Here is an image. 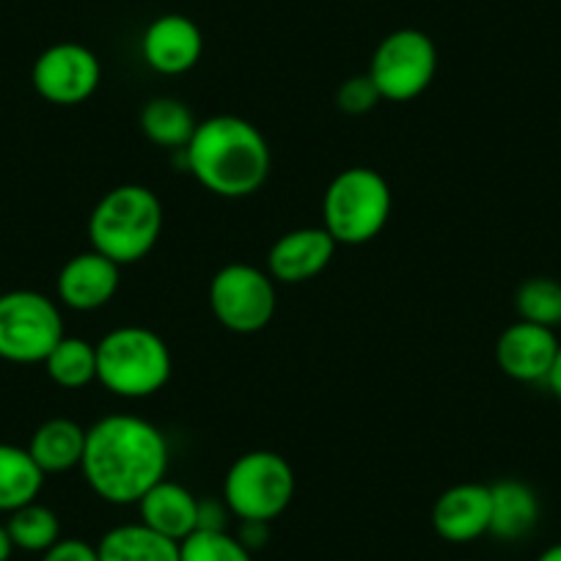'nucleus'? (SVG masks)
Returning <instances> with one entry per match:
<instances>
[{"label":"nucleus","mask_w":561,"mask_h":561,"mask_svg":"<svg viewBox=\"0 0 561 561\" xmlns=\"http://www.w3.org/2000/svg\"><path fill=\"white\" fill-rule=\"evenodd\" d=\"M171 449L152 421L113 413L85 430L80 471L96 499L107 504H138L169 473Z\"/></svg>","instance_id":"obj_1"},{"label":"nucleus","mask_w":561,"mask_h":561,"mask_svg":"<svg viewBox=\"0 0 561 561\" xmlns=\"http://www.w3.org/2000/svg\"><path fill=\"white\" fill-rule=\"evenodd\" d=\"M182 154L198 185L220 198L253 196L262 191L273 169V154L262 129L231 113L198 122Z\"/></svg>","instance_id":"obj_2"},{"label":"nucleus","mask_w":561,"mask_h":561,"mask_svg":"<svg viewBox=\"0 0 561 561\" xmlns=\"http://www.w3.org/2000/svg\"><path fill=\"white\" fill-rule=\"evenodd\" d=\"M163 231V204L147 185H118L94 204L89 215V240L94 251L118 267L147 259Z\"/></svg>","instance_id":"obj_3"},{"label":"nucleus","mask_w":561,"mask_h":561,"mask_svg":"<svg viewBox=\"0 0 561 561\" xmlns=\"http://www.w3.org/2000/svg\"><path fill=\"white\" fill-rule=\"evenodd\" d=\"M174 375L171 347L144 325H122L96 342V382L113 397L147 399L169 386Z\"/></svg>","instance_id":"obj_4"},{"label":"nucleus","mask_w":561,"mask_h":561,"mask_svg":"<svg viewBox=\"0 0 561 561\" xmlns=\"http://www.w3.org/2000/svg\"><path fill=\"white\" fill-rule=\"evenodd\" d=\"M393 193L386 176L366 165L339 171L322 196V229L336 245H366L391 220Z\"/></svg>","instance_id":"obj_5"},{"label":"nucleus","mask_w":561,"mask_h":561,"mask_svg":"<svg viewBox=\"0 0 561 561\" xmlns=\"http://www.w3.org/2000/svg\"><path fill=\"white\" fill-rule=\"evenodd\" d=\"M295 499V471L278 451L253 449L237 457L224 479V501L240 520L270 523Z\"/></svg>","instance_id":"obj_6"},{"label":"nucleus","mask_w":561,"mask_h":561,"mask_svg":"<svg viewBox=\"0 0 561 561\" xmlns=\"http://www.w3.org/2000/svg\"><path fill=\"white\" fill-rule=\"evenodd\" d=\"M64 333L56 300L34 289L0 295V358L9 364H45Z\"/></svg>","instance_id":"obj_7"},{"label":"nucleus","mask_w":561,"mask_h":561,"mask_svg":"<svg viewBox=\"0 0 561 561\" xmlns=\"http://www.w3.org/2000/svg\"><path fill=\"white\" fill-rule=\"evenodd\" d=\"M209 309L226 331L253 336L273 322L278 309L275 280L256 264H224L209 280Z\"/></svg>","instance_id":"obj_8"},{"label":"nucleus","mask_w":561,"mask_h":561,"mask_svg":"<svg viewBox=\"0 0 561 561\" xmlns=\"http://www.w3.org/2000/svg\"><path fill=\"white\" fill-rule=\"evenodd\" d=\"M366 75L382 100L410 102L433 85L438 75V47L424 31L399 28L375 47Z\"/></svg>","instance_id":"obj_9"},{"label":"nucleus","mask_w":561,"mask_h":561,"mask_svg":"<svg viewBox=\"0 0 561 561\" xmlns=\"http://www.w3.org/2000/svg\"><path fill=\"white\" fill-rule=\"evenodd\" d=\"M31 83L42 100L72 107L94 96L102 83V64L94 50L78 42L47 47L31 69Z\"/></svg>","instance_id":"obj_10"},{"label":"nucleus","mask_w":561,"mask_h":561,"mask_svg":"<svg viewBox=\"0 0 561 561\" xmlns=\"http://www.w3.org/2000/svg\"><path fill=\"white\" fill-rule=\"evenodd\" d=\"M122 284V267L113 259L89 248L67 259L56 278V293L61 306L72 311H100L116 298Z\"/></svg>","instance_id":"obj_11"},{"label":"nucleus","mask_w":561,"mask_h":561,"mask_svg":"<svg viewBox=\"0 0 561 561\" xmlns=\"http://www.w3.org/2000/svg\"><path fill=\"white\" fill-rule=\"evenodd\" d=\"M559 350L561 342L556 331L517 320L495 342V364L517 382H545Z\"/></svg>","instance_id":"obj_12"},{"label":"nucleus","mask_w":561,"mask_h":561,"mask_svg":"<svg viewBox=\"0 0 561 561\" xmlns=\"http://www.w3.org/2000/svg\"><path fill=\"white\" fill-rule=\"evenodd\" d=\"M204 36L202 28L185 14H163L152 20L140 36V56L158 75H185L202 61Z\"/></svg>","instance_id":"obj_13"},{"label":"nucleus","mask_w":561,"mask_h":561,"mask_svg":"<svg viewBox=\"0 0 561 561\" xmlns=\"http://www.w3.org/2000/svg\"><path fill=\"white\" fill-rule=\"evenodd\" d=\"M336 248V240L322 226H304V229L287 231V234H280L270 245V278L275 284H287V287L306 284V280L317 278L333 262Z\"/></svg>","instance_id":"obj_14"},{"label":"nucleus","mask_w":561,"mask_h":561,"mask_svg":"<svg viewBox=\"0 0 561 561\" xmlns=\"http://www.w3.org/2000/svg\"><path fill=\"white\" fill-rule=\"evenodd\" d=\"M490 484L460 482L438 495L433 506V528L455 545L473 542L490 534Z\"/></svg>","instance_id":"obj_15"},{"label":"nucleus","mask_w":561,"mask_h":561,"mask_svg":"<svg viewBox=\"0 0 561 561\" xmlns=\"http://www.w3.org/2000/svg\"><path fill=\"white\" fill-rule=\"evenodd\" d=\"M135 506L144 526L174 542H182L198 528V499L185 484L171 482L169 477L154 484Z\"/></svg>","instance_id":"obj_16"},{"label":"nucleus","mask_w":561,"mask_h":561,"mask_svg":"<svg viewBox=\"0 0 561 561\" xmlns=\"http://www.w3.org/2000/svg\"><path fill=\"white\" fill-rule=\"evenodd\" d=\"M490 534L504 542L528 537L539 520V499L520 479H501L490 484Z\"/></svg>","instance_id":"obj_17"},{"label":"nucleus","mask_w":561,"mask_h":561,"mask_svg":"<svg viewBox=\"0 0 561 561\" xmlns=\"http://www.w3.org/2000/svg\"><path fill=\"white\" fill-rule=\"evenodd\" d=\"M36 466L47 473H67L80 468L85 449V430L75 419H47L34 430L31 444L25 446Z\"/></svg>","instance_id":"obj_18"},{"label":"nucleus","mask_w":561,"mask_h":561,"mask_svg":"<svg viewBox=\"0 0 561 561\" xmlns=\"http://www.w3.org/2000/svg\"><path fill=\"white\" fill-rule=\"evenodd\" d=\"M96 553L100 561H180V542L138 520L105 531L96 542Z\"/></svg>","instance_id":"obj_19"},{"label":"nucleus","mask_w":561,"mask_h":561,"mask_svg":"<svg viewBox=\"0 0 561 561\" xmlns=\"http://www.w3.org/2000/svg\"><path fill=\"white\" fill-rule=\"evenodd\" d=\"M138 127L154 147L180 149L182 152L191 144L198 122L191 107L176 96H154L140 107Z\"/></svg>","instance_id":"obj_20"},{"label":"nucleus","mask_w":561,"mask_h":561,"mask_svg":"<svg viewBox=\"0 0 561 561\" xmlns=\"http://www.w3.org/2000/svg\"><path fill=\"white\" fill-rule=\"evenodd\" d=\"M45 471L34 462L28 449L0 444V512H14L39 499Z\"/></svg>","instance_id":"obj_21"},{"label":"nucleus","mask_w":561,"mask_h":561,"mask_svg":"<svg viewBox=\"0 0 561 561\" xmlns=\"http://www.w3.org/2000/svg\"><path fill=\"white\" fill-rule=\"evenodd\" d=\"M45 371L58 388L78 391L96 382V344L80 336H64L45 358Z\"/></svg>","instance_id":"obj_22"},{"label":"nucleus","mask_w":561,"mask_h":561,"mask_svg":"<svg viewBox=\"0 0 561 561\" xmlns=\"http://www.w3.org/2000/svg\"><path fill=\"white\" fill-rule=\"evenodd\" d=\"M7 531L14 548L28 550V553H47L61 539V520L50 506L31 501L20 510L9 512Z\"/></svg>","instance_id":"obj_23"},{"label":"nucleus","mask_w":561,"mask_h":561,"mask_svg":"<svg viewBox=\"0 0 561 561\" xmlns=\"http://www.w3.org/2000/svg\"><path fill=\"white\" fill-rule=\"evenodd\" d=\"M517 320L556 331L561 325V280L537 275L515 289Z\"/></svg>","instance_id":"obj_24"},{"label":"nucleus","mask_w":561,"mask_h":561,"mask_svg":"<svg viewBox=\"0 0 561 561\" xmlns=\"http://www.w3.org/2000/svg\"><path fill=\"white\" fill-rule=\"evenodd\" d=\"M180 561H253V553L234 534L196 528L180 542Z\"/></svg>","instance_id":"obj_25"},{"label":"nucleus","mask_w":561,"mask_h":561,"mask_svg":"<svg viewBox=\"0 0 561 561\" xmlns=\"http://www.w3.org/2000/svg\"><path fill=\"white\" fill-rule=\"evenodd\" d=\"M377 102H382L380 91L371 83L369 75H355L347 78L336 91V105L339 111L347 113V116H364V113L375 111Z\"/></svg>","instance_id":"obj_26"},{"label":"nucleus","mask_w":561,"mask_h":561,"mask_svg":"<svg viewBox=\"0 0 561 561\" xmlns=\"http://www.w3.org/2000/svg\"><path fill=\"white\" fill-rule=\"evenodd\" d=\"M42 561H100V553H96V545L61 537L47 553H42Z\"/></svg>","instance_id":"obj_27"},{"label":"nucleus","mask_w":561,"mask_h":561,"mask_svg":"<svg viewBox=\"0 0 561 561\" xmlns=\"http://www.w3.org/2000/svg\"><path fill=\"white\" fill-rule=\"evenodd\" d=\"M229 506L226 501L215 499H198V528H209V531H229Z\"/></svg>","instance_id":"obj_28"},{"label":"nucleus","mask_w":561,"mask_h":561,"mask_svg":"<svg viewBox=\"0 0 561 561\" xmlns=\"http://www.w3.org/2000/svg\"><path fill=\"white\" fill-rule=\"evenodd\" d=\"M267 526H270V523L242 520V531L237 534V539H240V542L245 545V548L253 553V550L264 548V542H267Z\"/></svg>","instance_id":"obj_29"},{"label":"nucleus","mask_w":561,"mask_h":561,"mask_svg":"<svg viewBox=\"0 0 561 561\" xmlns=\"http://www.w3.org/2000/svg\"><path fill=\"white\" fill-rule=\"evenodd\" d=\"M545 386L550 388V393H553V397H556V402L561 404V350H559V355H556V364H553V369H550V375H548V380H545Z\"/></svg>","instance_id":"obj_30"},{"label":"nucleus","mask_w":561,"mask_h":561,"mask_svg":"<svg viewBox=\"0 0 561 561\" xmlns=\"http://www.w3.org/2000/svg\"><path fill=\"white\" fill-rule=\"evenodd\" d=\"M12 553H14V545L7 531V523H0V561H9L12 559Z\"/></svg>","instance_id":"obj_31"},{"label":"nucleus","mask_w":561,"mask_h":561,"mask_svg":"<svg viewBox=\"0 0 561 561\" xmlns=\"http://www.w3.org/2000/svg\"><path fill=\"white\" fill-rule=\"evenodd\" d=\"M534 561H561V542H556V545H550V548H545L542 553H539Z\"/></svg>","instance_id":"obj_32"}]
</instances>
